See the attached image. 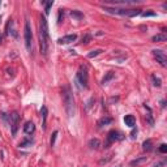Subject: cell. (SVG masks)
<instances>
[{
  "mask_svg": "<svg viewBox=\"0 0 167 167\" xmlns=\"http://www.w3.org/2000/svg\"><path fill=\"white\" fill-rule=\"evenodd\" d=\"M39 47H41V54L43 56H47L50 47V34L45 16H41V21H39Z\"/></svg>",
  "mask_w": 167,
  "mask_h": 167,
  "instance_id": "cell-1",
  "label": "cell"
},
{
  "mask_svg": "<svg viewBox=\"0 0 167 167\" xmlns=\"http://www.w3.org/2000/svg\"><path fill=\"white\" fill-rule=\"evenodd\" d=\"M61 94H63V102H64L65 112L68 114L69 118H72L74 115V99H73L72 90H71V87L67 85V86H64Z\"/></svg>",
  "mask_w": 167,
  "mask_h": 167,
  "instance_id": "cell-2",
  "label": "cell"
},
{
  "mask_svg": "<svg viewBox=\"0 0 167 167\" xmlns=\"http://www.w3.org/2000/svg\"><path fill=\"white\" fill-rule=\"evenodd\" d=\"M105 11L109 13L120 14V16H128V17H134V16L141 14V9H127V8H109L105 7Z\"/></svg>",
  "mask_w": 167,
  "mask_h": 167,
  "instance_id": "cell-3",
  "label": "cell"
},
{
  "mask_svg": "<svg viewBox=\"0 0 167 167\" xmlns=\"http://www.w3.org/2000/svg\"><path fill=\"white\" fill-rule=\"evenodd\" d=\"M87 81H89V76H87V69L86 67L81 65L78 72L76 74V82L78 84L80 87H87Z\"/></svg>",
  "mask_w": 167,
  "mask_h": 167,
  "instance_id": "cell-4",
  "label": "cell"
},
{
  "mask_svg": "<svg viewBox=\"0 0 167 167\" xmlns=\"http://www.w3.org/2000/svg\"><path fill=\"white\" fill-rule=\"evenodd\" d=\"M20 128V115L18 112H12L11 114V129H12V136L17 134V131Z\"/></svg>",
  "mask_w": 167,
  "mask_h": 167,
  "instance_id": "cell-5",
  "label": "cell"
},
{
  "mask_svg": "<svg viewBox=\"0 0 167 167\" xmlns=\"http://www.w3.org/2000/svg\"><path fill=\"white\" fill-rule=\"evenodd\" d=\"M24 38H25V46L27 50H31V41H33V35H31V29H30V24L25 22V29H24Z\"/></svg>",
  "mask_w": 167,
  "mask_h": 167,
  "instance_id": "cell-6",
  "label": "cell"
},
{
  "mask_svg": "<svg viewBox=\"0 0 167 167\" xmlns=\"http://www.w3.org/2000/svg\"><path fill=\"white\" fill-rule=\"evenodd\" d=\"M153 56L156 58L157 63H159L163 68L167 67V58H166V54L162 50H153Z\"/></svg>",
  "mask_w": 167,
  "mask_h": 167,
  "instance_id": "cell-7",
  "label": "cell"
},
{
  "mask_svg": "<svg viewBox=\"0 0 167 167\" xmlns=\"http://www.w3.org/2000/svg\"><path fill=\"white\" fill-rule=\"evenodd\" d=\"M120 136H119V132L118 131H110L109 133H107V140H106V144H105V146L106 148H109V146L111 145V144H114L116 140H120Z\"/></svg>",
  "mask_w": 167,
  "mask_h": 167,
  "instance_id": "cell-8",
  "label": "cell"
},
{
  "mask_svg": "<svg viewBox=\"0 0 167 167\" xmlns=\"http://www.w3.org/2000/svg\"><path fill=\"white\" fill-rule=\"evenodd\" d=\"M77 39V35L76 34H69V35H64V37L59 38L58 39V43L59 45H69V43L74 42Z\"/></svg>",
  "mask_w": 167,
  "mask_h": 167,
  "instance_id": "cell-9",
  "label": "cell"
},
{
  "mask_svg": "<svg viewBox=\"0 0 167 167\" xmlns=\"http://www.w3.org/2000/svg\"><path fill=\"white\" fill-rule=\"evenodd\" d=\"M148 161H149L148 157H138V158H136V159L131 161V162H129V166H131V167H138V166L145 165Z\"/></svg>",
  "mask_w": 167,
  "mask_h": 167,
  "instance_id": "cell-10",
  "label": "cell"
},
{
  "mask_svg": "<svg viewBox=\"0 0 167 167\" xmlns=\"http://www.w3.org/2000/svg\"><path fill=\"white\" fill-rule=\"evenodd\" d=\"M35 131V125L33 121H26L25 125H24V132H25L26 134H33Z\"/></svg>",
  "mask_w": 167,
  "mask_h": 167,
  "instance_id": "cell-11",
  "label": "cell"
},
{
  "mask_svg": "<svg viewBox=\"0 0 167 167\" xmlns=\"http://www.w3.org/2000/svg\"><path fill=\"white\" fill-rule=\"evenodd\" d=\"M124 123H125V125L129 127V128H133V127L136 125V118H134L133 115H125Z\"/></svg>",
  "mask_w": 167,
  "mask_h": 167,
  "instance_id": "cell-12",
  "label": "cell"
},
{
  "mask_svg": "<svg viewBox=\"0 0 167 167\" xmlns=\"http://www.w3.org/2000/svg\"><path fill=\"white\" fill-rule=\"evenodd\" d=\"M112 123V118H110V116H103L101 118L98 120V127L99 128H102V127H105V125H109Z\"/></svg>",
  "mask_w": 167,
  "mask_h": 167,
  "instance_id": "cell-13",
  "label": "cell"
},
{
  "mask_svg": "<svg viewBox=\"0 0 167 167\" xmlns=\"http://www.w3.org/2000/svg\"><path fill=\"white\" fill-rule=\"evenodd\" d=\"M41 115H42V127L46 128V123H47V115H49V111H47L46 106H42L41 109Z\"/></svg>",
  "mask_w": 167,
  "mask_h": 167,
  "instance_id": "cell-14",
  "label": "cell"
},
{
  "mask_svg": "<svg viewBox=\"0 0 167 167\" xmlns=\"http://www.w3.org/2000/svg\"><path fill=\"white\" fill-rule=\"evenodd\" d=\"M167 39V34L165 33H159V34H157V35H154V37L152 38V41L153 42H165Z\"/></svg>",
  "mask_w": 167,
  "mask_h": 167,
  "instance_id": "cell-15",
  "label": "cell"
},
{
  "mask_svg": "<svg viewBox=\"0 0 167 167\" xmlns=\"http://www.w3.org/2000/svg\"><path fill=\"white\" fill-rule=\"evenodd\" d=\"M99 146H101V141H99L98 138H91V140L89 141V148L90 149L97 150V149H99Z\"/></svg>",
  "mask_w": 167,
  "mask_h": 167,
  "instance_id": "cell-16",
  "label": "cell"
},
{
  "mask_svg": "<svg viewBox=\"0 0 167 167\" xmlns=\"http://www.w3.org/2000/svg\"><path fill=\"white\" fill-rule=\"evenodd\" d=\"M142 149L146 150V152H150L153 149V141L152 140H145L142 142Z\"/></svg>",
  "mask_w": 167,
  "mask_h": 167,
  "instance_id": "cell-17",
  "label": "cell"
},
{
  "mask_svg": "<svg viewBox=\"0 0 167 167\" xmlns=\"http://www.w3.org/2000/svg\"><path fill=\"white\" fill-rule=\"evenodd\" d=\"M114 77H115V73H114V72H107L106 76L102 78V85H106V84L109 82L110 80H112Z\"/></svg>",
  "mask_w": 167,
  "mask_h": 167,
  "instance_id": "cell-18",
  "label": "cell"
},
{
  "mask_svg": "<svg viewBox=\"0 0 167 167\" xmlns=\"http://www.w3.org/2000/svg\"><path fill=\"white\" fill-rule=\"evenodd\" d=\"M71 17L74 18V20H82L84 18V14L78 11H71Z\"/></svg>",
  "mask_w": 167,
  "mask_h": 167,
  "instance_id": "cell-19",
  "label": "cell"
},
{
  "mask_svg": "<svg viewBox=\"0 0 167 167\" xmlns=\"http://www.w3.org/2000/svg\"><path fill=\"white\" fill-rule=\"evenodd\" d=\"M152 80H153V85H154V86L159 87V86L162 85V81H161V78H159V77H157L156 74H152Z\"/></svg>",
  "mask_w": 167,
  "mask_h": 167,
  "instance_id": "cell-20",
  "label": "cell"
},
{
  "mask_svg": "<svg viewBox=\"0 0 167 167\" xmlns=\"http://www.w3.org/2000/svg\"><path fill=\"white\" fill-rule=\"evenodd\" d=\"M102 52H103L102 50H94V51H91V52H90L89 55H87V58H89V59H93V58L98 56V55H99V54H102Z\"/></svg>",
  "mask_w": 167,
  "mask_h": 167,
  "instance_id": "cell-21",
  "label": "cell"
},
{
  "mask_svg": "<svg viewBox=\"0 0 167 167\" xmlns=\"http://www.w3.org/2000/svg\"><path fill=\"white\" fill-rule=\"evenodd\" d=\"M46 4V7H45V14L47 16L50 13V9H51V7L54 5V2H47V3H45Z\"/></svg>",
  "mask_w": 167,
  "mask_h": 167,
  "instance_id": "cell-22",
  "label": "cell"
},
{
  "mask_svg": "<svg viewBox=\"0 0 167 167\" xmlns=\"http://www.w3.org/2000/svg\"><path fill=\"white\" fill-rule=\"evenodd\" d=\"M31 145H33V141H29V140H24L22 142H20L21 148H27V146H31Z\"/></svg>",
  "mask_w": 167,
  "mask_h": 167,
  "instance_id": "cell-23",
  "label": "cell"
},
{
  "mask_svg": "<svg viewBox=\"0 0 167 167\" xmlns=\"http://www.w3.org/2000/svg\"><path fill=\"white\" fill-rule=\"evenodd\" d=\"M58 131H54V133H52V136H51V140H50V145L51 146H54L55 145V141H56V136H58Z\"/></svg>",
  "mask_w": 167,
  "mask_h": 167,
  "instance_id": "cell-24",
  "label": "cell"
},
{
  "mask_svg": "<svg viewBox=\"0 0 167 167\" xmlns=\"http://www.w3.org/2000/svg\"><path fill=\"white\" fill-rule=\"evenodd\" d=\"M142 17H154L156 16V13L154 12H141Z\"/></svg>",
  "mask_w": 167,
  "mask_h": 167,
  "instance_id": "cell-25",
  "label": "cell"
},
{
  "mask_svg": "<svg viewBox=\"0 0 167 167\" xmlns=\"http://www.w3.org/2000/svg\"><path fill=\"white\" fill-rule=\"evenodd\" d=\"M159 153H162V154L167 153V145H166V144H162V145L159 146Z\"/></svg>",
  "mask_w": 167,
  "mask_h": 167,
  "instance_id": "cell-26",
  "label": "cell"
},
{
  "mask_svg": "<svg viewBox=\"0 0 167 167\" xmlns=\"http://www.w3.org/2000/svg\"><path fill=\"white\" fill-rule=\"evenodd\" d=\"M111 158H112V154H110V156H107V158L106 159H101L99 161V165H105V163H107V162H109Z\"/></svg>",
  "mask_w": 167,
  "mask_h": 167,
  "instance_id": "cell-27",
  "label": "cell"
},
{
  "mask_svg": "<svg viewBox=\"0 0 167 167\" xmlns=\"http://www.w3.org/2000/svg\"><path fill=\"white\" fill-rule=\"evenodd\" d=\"M91 39V37L90 35H85V37L82 38V43H89V41Z\"/></svg>",
  "mask_w": 167,
  "mask_h": 167,
  "instance_id": "cell-28",
  "label": "cell"
},
{
  "mask_svg": "<svg viewBox=\"0 0 167 167\" xmlns=\"http://www.w3.org/2000/svg\"><path fill=\"white\" fill-rule=\"evenodd\" d=\"M91 103H94V98H90V99H89V102H87V105H86V110H89L90 107L93 106Z\"/></svg>",
  "mask_w": 167,
  "mask_h": 167,
  "instance_id": "cell-29",
  "label": "cell"
},
{
  "mask_svg": "<svg viewBox=\"0 0 167 167\" xmlns=\"http://www.w3.org/2000/svg\"><path fill=\"white\" fill-rule=\"evenodd\" d=\"M146 119H148V121L150 123V125H153V124H154V121H153L152 116H150V114H149V115H146Z\"/></svg>",
  "mask_w": 167,
  "mask_h": 167,
  "instance_id": "cell-30",
  "label": "cell"
},
{
  "mask_svg": "<svg viewBox=\"0 0 167 167\" xmlns=\"http://www.w3.org/2000/svg\"><path fill=\"white\" fill-rule=\"evenodd\" d=\"M165 165H166V162L163 161V162H158V163H156L153 167H161V166H165Z\"/></svg>",
  "mask_w": 167,
  "mask_h": 167,
  "instance_id": "cell-31",
  "label": "cell"
},
{
  "mask_svg": "<svg viewBox=\"0 0 167 167\" xmlns=\"http://www.w3.org/2000/svg\"><path fill=\"white\" fill-rule=\"evenodd\" d=\"M61 14H63V11L60 9V12H59V18H58V22H59V24L61 22Z\"/></svg>",
  "mask_w": 167,
  "mask_h": 167,
  "instance_id": "cell-32",
  "label": "cell"
},
{
  "mask_svg": "<svg viewBox=\"0 0 167 167\" xmlns=\"http://www.w3.org/2000/svg\"><path fill=\"white\" fill-rule=\"evenodd\" d=\"M0 43H2V35H0Z\"/></svg>",
  "mask_w": 167,
  "mask_h": 167,
  "instance_id": "cell-33",
  "label": "cell"
}]
</instances>
